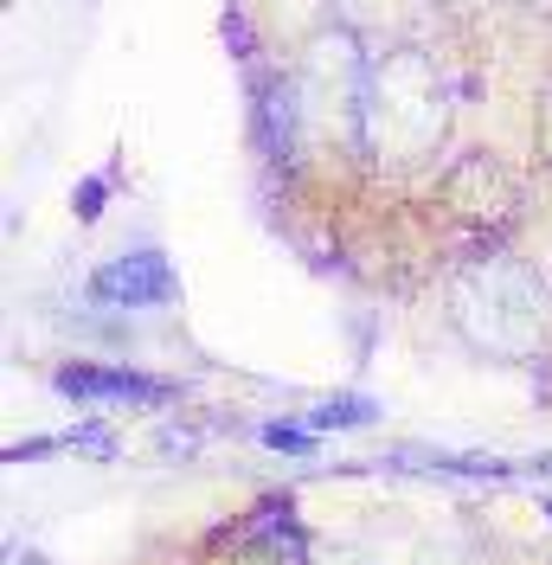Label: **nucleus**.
<instances>
[{"mask_svg": "<svg viewBox=\"0 0 552 565\" xmlns=\"http://www.w3.org/2000/svg\"><path fill=\"white\" fill-rule=\"evenodd\" d=\"M463 302H488V316L469 321V334H482L495 348H520V334L508 328V316L520 309V316L540 321V282L527 277V270H514V264H488L482 277H469Z\"/></svg>", "mask_w": 552, "mask_h": 565, "instance_id": "1", "label": "nucleus"}, {"mask_svg": "<svg viewBox=\"0 0 552 565\" xmlns=\"http://www.w3.org/2000/svg\"><path fill=\"white\" fill-rule=\"evenodd\" d=\"M91 289H97V302H109V309H161L173 296V270H168L161 250H129V257L104 264L91 277Z\"/></svg>", "mask_w": 552, "mask_h": 565, "instance_id": "2", "label": "nucleus"}, {"mask_svg": "<svg viewBox=\"0 0 552 565\" xmlns=\"http://www.w3.org/2000/svg\"><path fill=\"white\" fill-rule=\"evenodd\" d=\"M59 392L71 398H129V405H161L168 386L148 380V373H116V366H65L59 373Z\"/></svg>", "mask_w": 552, "mask_h": 565, "instance_id": "3", "label": "nucleus"}, {"mask_svg": "<svg viewBox=\"0 0 552 565\" xmlns=\"http://www.w3.org/2000/svg\"><path fill=\"white\" fill-rule=\"evenodd\" d=\"M373 418H380V405H367V398H328V405H315L321 430H347V424H373Z\"/></svg>", "mask_w": 552, "mask_h": 565, "instance_id": "4", "label": "nucleus"}, {"mask_svg": "<svg viewBox=\"0 0 552 565\" xmlns=\"http://www.w3.org/2000/svg\"><path fill=\"white\" fill-rule=\"evenodd\" d=\"M264 444L270 450H283V457H309V430H296V424H264Z\"/></svg>", "mask_w": 552, "mask_h": 565, "instance_id": "5", "label": "nucleus"}, {"mask_svg": "<svg viewBox=\"0 0 552 565\" xmlns=\"http://www.w3.org/2000/svg\"><path fill=\"white\" fill-rule=\"evenodd\" d=\"M71 444H77V450H91V457H109V450H116L104 424H84V430H71Z\"/></svg>", "mask_w": 552, "mask_h": 565, "instance_id": "6", "label": "nucleus"}, {"mask_svg": "<svg viewBox=\"0 0 552 565\" xmlns=\"http://www.w3.org/2000/svg\"><path fill=\"white\" fill-rule=\"evenodd\" d=\"M77 212H84V218L104 212V180H84V186H77Z\"/></svg>", "mask_w": 552, "mask_h": 565, "instance_id": "7", "label": "nucleus"}, {"mask_svg": "<svg viewBox=\"0 0 552 565\" xmlns=\"http://www.w3.org/2000/svg\"><path fill=\"white\" fill-rule=\"evenodd\" d=\"M546 514H552V501H546Z\"/></svg>", "mask_w": 552, "mask_h": 565, "instance_id": "8", "label": "nucleus"}]
</instances>
